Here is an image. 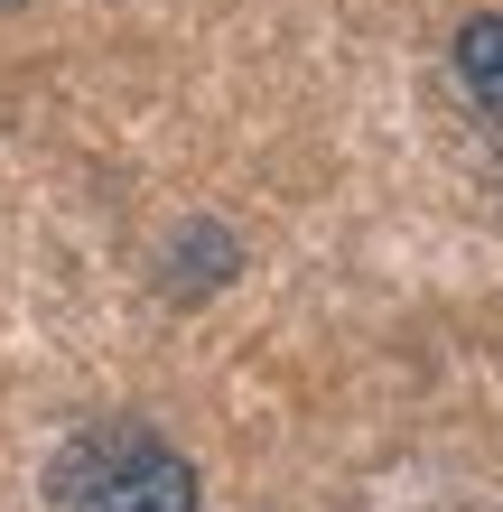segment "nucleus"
Wrapping results in <instances>:
<instances>
[{"instance_id":"nucleus-1","label":"nucleus","mask_w":503,"mask_h":512,"mask_svg":"<svg viewBox=\"0 0 503 512\" xmlns=\"http://www.w3.org/2000/svg\"><path fill=\"white\" fill-rule=\"evenodd\" d=\"M47 503L56 512H196V466L168 438H150L140 419H103L56 447L47 466Z\"/></svg>"},{"instance_id":"nucleus-2","label":"nucleus","mask_w":503,"mask_h":512,"mask_svg":"<svg viewBox=\"0 0 503 512\" xmlns=\"http://www.w3.org/2000/svg\"><path fill=\"white\" fill-rule=\"evenodd\" d=\"M457 75H466V94L503 122V19H466L457 28Z\"/></svg>"}]
</instances>
